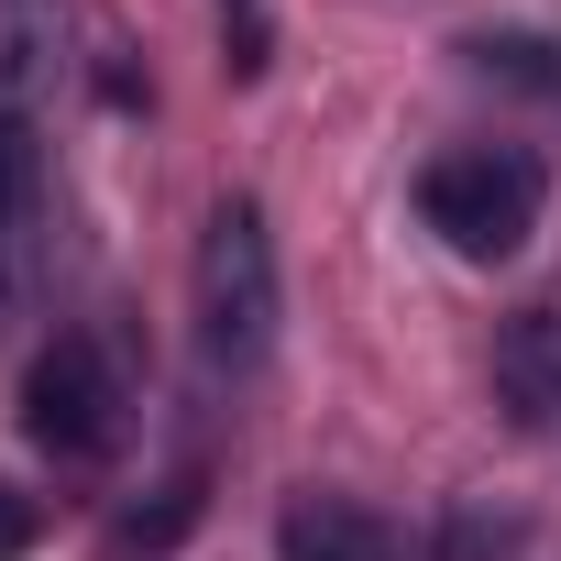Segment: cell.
<instances>
[{
  "label": "cell",
  "instance_id": "6da1fadb",
  "mask_svg": "<svg viewBox=\"0 0 561 561\" xmlns=\"http://www.w3.org/2000/svg\"><path fill=\"white\" fill-rule=\"evenodd\" d=\"M275 309H287V287H275V231L253 198H220L209 231H198V264H187V331H198V364L209 375H253L275 353Z\"/></svg>",
  "mask_w": 561,
  "mask_h": 561
},
{
  "label": "cell",
  "instance_id": "7a4b0ae2",
  "mask_svg": "<svg viewBox=\"0 0 561 561\" xmlns=\"http://www.w3.org/2000/svg\"><path fill=\"white\" fill-rule=\"evenodd\" d=\"M539 209H550V165L517 154V144H451V154H430V176H419V220H430L462 264L517 253V242L539 231Z\"/></svg>",
  "mask_w": 561,
  "mask_h": 561
},
{
  "label": "cell",
  "instance_id": "3957f363",
  "mask_svg": "<svg viewBox=\"0 0 561 561\" xmlns=\"http://www.w3.org/2000/svg\"><path fill=\"white\" fill-rule=\"evenodd\" d=\"M23 440L56 462H111L122 451V375L89 331H56L23 375Z\"/></svg>",
  "mask_w": 561,
  "mask_h": 561
},
{
  "label": "cell",
  "instance_id": "277c9868",
  "mask_svg": "<svg viewBox=\"0 0 561 561\" xmlns=\"http://www.w3.org/2000/svg\"><path fill=\"white\" fill-rule=\"evenodd\" d=\"M56 264V165H45V122L23 100H0V331L34 320Z\"/></svg>",
  "mask_w": 561,
  "mask_h": 561
},
{
  "label": "cell",
  "instance_id": "5b68a950",
  "mask_svg": "<svg viewBox=\"0 0 561 561\" xmlns=\"http://www.w3.org/2000/svg\"><path fill=\"white\" fill-rule=\"evenodd\" d=\"M275 561H408L397 517H375L364 495H331V484H298L275 506Z\"/></svg>",
  "mask_w": 561,
  "mask_h": 561
},
{
  "label": "cell",
  "instance_id": "8992f818",
  "mask_svg": "<svg viewBox=\"0 0 561 561\" xmlns=\"http://www.w3.org/2000/svg\"><path fill=\"white\" fill-rule=\"evenodd\" d=\"M495 408L539 451H561V309H517L495 331Z\"/></svg>",
  "mask_w": 561,
  "mask_h": 561
},
{
  "label": "cell",
  "instance_id": "52a82bcc",
  "mask_svg": "<svg viewBox=\"0 0 561 561\" xmlns=\"http://www.w3.org/2000/svg\"><path fill=\"white\" fill-rule=\"evenodd\" d=\"M473 67H484V78H517V89H550V100H561V45H550V34H473Z\"/></svg>",
  "mask_w": 561,
  "mask_h": 561
},
{
  "label": "cell",
  "instance_id": "ba28073f",
  "mask_svg": "<svg viewBox=\"0 0 561 561\" xmlns=\"http://www.w3.org/2000/svg\"><path fill=\"white\" fill-rule=\"evenodd\" d=\"M220 23H231V67H264V0H220Z\"/></svg>",
  "mask_w": 561,
  "mask_h": 561
}]
</instances>
